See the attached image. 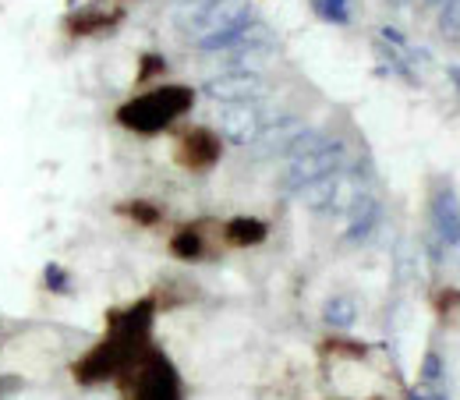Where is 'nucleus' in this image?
<instances>
[{
  "mask_svg": "<svg viewBox=\"0 0 460 400\" xmlns=\"http://www.w3.org/2000/svg\"><path fill=\"white\" fill-rule=\"evenodd\" d=\"M390 4H397V7H401V4H403V0H390Z\"/></svg>",
  "mask_w": 460,
  "mask_h": 400,
  "instance_id": "nucleus-25",
  "label": "nucleus"
},
{
  "mask_svg": "<svg viewBox=\"0 0 460 400\" xmlns=\"http://www.w3.org/2000/svg\"><path fill=\"white\" fill-rule=\"evenodd\" d=\"M421 376H425L429 383H439V376H443V361H439V354H436V351H429V354H425Z\"/></svg>",
  "mask_w": 460,
  "mask_h": 400,
  "instance_id": "nucleus-21",
  "label": "nucleus"
},
{
  "mask_svg": "<svg viewBox=\"0 0 460 400\" xmlns=\"http://www.w3.org/2000/svg\"><path fill=\"white\" fill-rule=\"evenodd\" d=\"M220 160V138L209 128H191L177 142V164L188 171H209Z\"/></svg>",
  "mask_w": 460,
  "mask_h": 400,
  "instance_id": "nucleus-10",
  "label": "nucleus"
},
{
  "mask_svg": "<svg viewBox=\"0 0 460 400\" xmlns=\"http://www.w3.org/2000/svg\"><path fill=\"white\" fill-rule=\"evenodd\" d=\"M450 78H454V82L460 85V67H450Z\"/></svg>",
  "mask_w": 460,
  "mask_h": 400,
  "instance_id": "nucleus-23",
  "label": "nucleus"
},
{
  "mask_svg": "<svg viewBox=\"0 0 460 400\" xmlns=\"http://www.w3.org/2000/svg\"><path fill=\"white\" fill-rule=\"evenodd\" d=\"M124 213L135 217L138 224H156V220H160V209L149 206V202H131V206H124Z\"/></svg>",
  "mask_w": 460,
  "mask_h": 400,
  "instance_id": "nucleus-20",
  "label": "nucleus"
},
{
  "mask_svg": "<svg viewBox=\"0 0 460 400\" xmlns=\"http://www.w3.org/2000/svg\"><path fill=\"white\" fill-rule=\"evenodd\" d=\"M43 284L50 287V290H54V294H64V290H67V287H71V280H67V273H64V270H60L58 262H50V266H47V270H43Z\"/></svg>",
  "mask_w": 460,
  "mask_h": 400,
  "instance_id": "nucleus-19",
  "label": "nucleus"
},
{
  "mask_svg": "<svg viewBox=\"0 0 460 400\" xmlns=\"http://www.w3.org/2000/svg\"><path fill=\"white\" fill-rule=\"evenodd\" d=\"M270 227L255 217H234L227 227H224V237H227L234 248H252V244H262L266 241Z\"/></svg>",
  "mask_w": 460,
  "mask_h": 400,
  "instance_id": "nucleus-13",
  "label": "nucleus"
},
{
  "mask_svg": "<svg viewBox=\"0 0 460 400\" xmlns=\"http://www.w3.org/2000/svg\"><path fill=\"white\" fill-rule=\"evenodd\" d=\"M439 32L447 40L460 43V0H447L443 11H439Z\"/></svg>",
  "mask_w": 460,
  "mask_h": 400,
  "instance_id": "nucleus-17",
  "label": "nucleus"
},
{
  "mask_svg": "<svg viewBox=\"0 0 460 400\" xmlns=\"http://www.w3.org/2000/svg\"><path fill=\"white\" fill-rule=\"evenodd\" d=\"M305 128H308V124H305V120H297V117H273V120L259 131V138H255L248 149H252V156H255V160L288 156L290 146H294V138H297Z\"/></svg>",
  "mask_w": 460,
  "mask_h": 400,
  "instance_id": "nucleus-9",
  "label": "nucleus"
},
{
  "mask_svg": "<svg viewBox=\"0 0 460 400\" xmlns=\"http://www.w3.org/2000/svg\"><path fill=\"white\" fill-rule=\"evenodd\" d=\"M177 4H188V0H177Z\"/></svg>",
  "mask_w": 460,
  "mask_h": 400,
  "instance_id": "nucleus-26",
  "label": "nucleus"
},
{
  "mask_svg": "<svg viewBox=\"0 0 460 400\" xmlns=\"http://www.w3.org/2000/svg\"><path fill=\"white\" fill-rule=\"evenodd\" d=\"M344 213H347V241H365L372 230L379 227V217H383L379 202L372 195H365V191H358L350 199V206H347Z\"/></svg>",
  "mask_w": 460,
  "mask_h": 400,
  "instance_id": "nucleus-12",
  "label": "nucleus"
},
{
  "mask_svg": "<svg viewBox=\"0 0 460 400\" xmlns=\"http://www.w3.org/2000/svg\"><path fill=\"white\" fill-rule=\"evenodd\" d=\"M171 252L177 259H184V262H199V259L206 255V241H202V234L195 227H181L173 234Z\"/></svg>",
  "mask_w": 460,
  "mask_h": 400,
  "instance_id": "nucleus-15",
  "label": "nucleus"
},
{
  "mask_svg": "<svg viewBox=\"0 0 460 400\" xmlns=\"http://www.w3.org/2000/svg\"><path fill=\"white\" fill-rule=\"evenodd\" d=\"M315 11H319L326 22H337V25L347 22V0H315Z\"/></svg>",
  "mask_w": 460,
  "mask_h": 400,
  "instance_id": "nucleus-18",
  "label": "nucleus"
},
{
  "mask_svg": "<svg viewBox=\"0 0 460 400\" xmlns=\"http://www.w3.org/2000/svg\"><path fill=\"white\" fill-rule=\"evenodd\" d=\"M323 319H326L333 330L354 326V319H358V301H354L350 294H333V298L323 305Z\"/></svg>",
  "mask_w": 460,
  "mask_h": 400,
  "instance_id": "nucleus-14",
  "label": "nucleus"
},
{
  "mask_svg": "<svg viewBox=\"0 0 460 400\" xmlns=\"http://www.w3.org/2000/svg\"><path fill=\"white\" fill-rule=\"evenodd\" d=\"M344 142H337V138H326L323 146H315V149H308V153H297V156H290L284 173H280V188L284 191H297V188H305V184H312V181H319V177H326V173L341 171L344 167Z\"/></svg>",
  "mask_w": 460,
  "mask_h": 400,
  "instance_id": "nucleus-5",
  "label": "nucleus"
},
{
  "mask_svg": "<svg viewBox=\"0 0 460 400\" xmlns=\"http://www.w3.org/2000/svg\"><path fill=\"white\" fill-rule=\"evenodd\" d=\"M149 326H153V301H138L128 312H117L111 319V333L75 365V379L78 383H103V379L124 376L149 351L146 347Z\"/></svg>",
  "mask_w": 460,
  "mask_h": 400,
  "instance_id": "nucleus-1",
  "label": "nucleus"
},
{
  "mask_svg": "<svg viewBox=\"0 0 460 400\" xmlns=\"http://www.w3.org/2000/svg\"><path fill=\"white\" fill-rule=\"evenodd\" d=\"M142 60H146V67H142V82H146L153 71H164V58H153V54H149V58H142Z\"/></svg>",
  "mask_w": 460,
  "mask_h": 400,
  "instance_id": "nucleus-22",
  "label": "nucleus"
},
{
  "mask_svg": "<svg viewBox=\"0 0 460 400\" xmlns=\"http://www.w3.org/2000/svg\"><path fill=\"white\" fill-rule=\"evenodd\" d=\"M124 376L131 383V400H181L177 372L160 351H146Z\"/></svg>",
  "mask_w": 460,
  "mask_h": 400,
  "instance_id": "nucleus-4",
  "label": "nucleus"
},
{
  "mask_svg": "<svg viewBox=\"0 0 460 400\" xmlns=\"http://www.w3.org/2000/svg\"><path fill=\"white\" fill-rule=\"evenodd\" d=\"M206 96L224 107L227 103H255L259 96H266V78L255 71H224L206 82Z\"/></svg>",
  "mask_w": 460,
  "mask_h": 400,
  "instance_id": "nucleus-7",
  "label": "nucleus"
},
{
  "mask_svg": "<svg viewBox=\"0 0 460 400\" xmlns=\"http://www.w3.org/2000/svg\"><path fill=\"white\" fill-rule=\"evenodd\" d=\"M195 96L188 85H160V89H149L135 100H128L117 120L128 128V131H138V135H156L164 128H171L177 117H184L191 111Z\"/></svg>",
  "mask_w": 460,
  "mask_h": 400,
  "instance_id": "nucleus-2",
  "label": "nucleus"
},
{
  "mask_svg": "<svg viewBox=\"0 0 460 400\" xmlns=\"http://www.w3.org/2000/svg\"><path fill=\"white\" fill-rule=\"evenodd\" d=\"M107 25H114V18H107V14H100V11H82V14H75V18L67 22V29H71L75 36H93V32H100V29H107Z\"/></svg>",
  "mask_w": 460,
  "mask_h": 400,
  "instance_id": "nucleus-16",
  "label": "nucleus"
},
{
  "mask_svg": "<svg viewBox=\"0 0 460 400\" xmlns=\"http://www.w3.org/2000/svg\"><path fill=\"white\" fill-rule=\"evenodd\" d=\"M358 195V188H350L344 171H333L305 188L294 191V199L305 206V209H315V213H337V209H347L350 199Z\"/></svg>",
  "mask_w": 460,
  "mask_h": 400,
  "instance_id": "nucleus-6",
  "label": "nucleus"
},
{
  "mask_svg": "<svg viewBox=\"0 0 460 400\" xmlns=\"http://www.w3.org/2000/svg\"><path fill=\"white\" fill-rule=\"evenodd\" d=\"M248 22H252V0H188V7L177 11V29L191 43L234 32Z\"/></svg>",
  "mask_w": 460,
  "mask_h": 400,
  "instance_id": "nucleus-3",
  "label": "nucleus"
},
{
  "mask_svg": "<svg viewBox=\"0 0 460 400\" xmlns=\"http://www.w3.org/2000/svg\"><path fill=\"white\" fill-rule=\"evenodd\" d=\"M429 209H432V227L439 234V241L460 244V206L450 184H439L432 191V206Z\"/></svg>",
  "mask_w": 460,
  "mask_h": 400,
  "instance_id": "nucleus-11",
  "label": "nucleus"
},
{
  "mask_svg": "<svg viewBox=\"0 0 460 400\" xmlns=\"http://www.w3.org/2000/svg\"><path fill=\"white\" fill-rule=\"evenodd\" d=\"M270 120L273 117H266L255 103H227L224 114H220V131L234 146H252Z\"/></svg>",
  "mask_w": 460,
  "mask_h": 400,
  "instance_id": "nucleus-8",
  "label": "nucleus"
},
{
  "mask_svg": "<svg viewBox=\"0 0 460 400\" xmlns=\"http://www.w3.org/2000/svg\"><path fill=\"white\" fill-rule=\"evenodd\" d=\"M425 4H432V7H443V4H447V0H425Z\"/></svg>",
  "mask_w": 460,
  "mask_h": 400,
  "instance_id": "nucleus-24",
  "label": "nucleus"
}]
</instances>
